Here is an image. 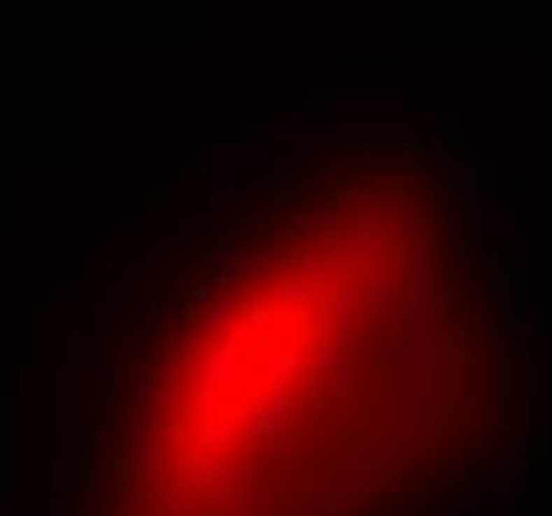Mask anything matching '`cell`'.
<instances>
[{
	"instance_id": "obj_3",
	"label": "cell",
	"mask_w": 552,
	"mask_h": 516,
	"mask_svg": "<svg viewBox=\"0 0 552 516\" xmlns=\"http://www.w3.org/2000/svg\"><path fill=\"white\" fill-rule=\"evenodd\" d=\"M485 504H489V492H465L461 496V516H481Z\"/></svg>"
},
{
	"instance_id": "obj_2",
	"label": "cell",
	"mask_w": 552,
	"mask_h": 516,
	"mask_svg": "<svg viewBox=\"0 0 552 516\" xmlns=\"http://www.w3.org/2000/svg\"><path fill=\"white\" fill-rule=\"evenodd\" d=\"M528 489V468L525 465H513V473L504 477V492L509 496H516V492H525Z\"/></svg>"
},
{
	"instance_id": "obj_1",
	"label": "cell",
	"mask_w": 552,
	"mask_h": 516,
	"mask_svg": "<svg viewBox=\"0 0 552 516\" xmlns=\"http://www.w3.org/2000/svg\"><path fill=\"white\" fill-rule=\"evenodd\" d=\"M369 501V492L366 489H346V492H338V496H330L326 504H318L322 513H346V508H354V504H366Z\"/></svg>"
}]
</instances>
